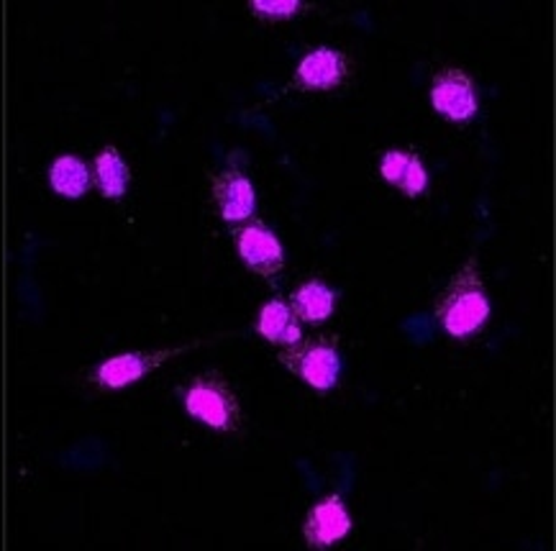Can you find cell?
I'll list each match as a JSON object with an SVG mask.
<instances>
[{
	"instance_id": "obj_11",
	"label": "cell",
	"mask_w": 556,
	"mask_h": 551,
	"mask_svg": "<svg viewBox=\"0 0 556 551\" xmlns=\"http://www.w3.org/2000/svg\"><path fill=\"white\" fill-rule=\"evenodd\" d=\"M337 290L324 280H308L292 292L290 311L305 324H324L337 311Z\"/></svg>"
},
{
	"instance_id": "obj_3",
	"label": "cell",
	"mask_w": 556,
	"mask_h": 551,
	"mask_svg": "<svg viewBox=\"0 0 556 551\" xmlns=\"http://www.w3.org/2000/svg\"><path fill=\"white\" fill-rule=\"evenodd\" d=\"M277 360H280L282 367H288L292 375L301 377L305 385H311L318 392H329L339 383L341 354L333 336L298 341L295 347L282 349Z\"/></svg>"
},
{
	"instance_id": "obj_5",
	"label": "cell",
	"mask_w": 556,
	"mask_h": 551,
	"mask_svg": "<svg viewBox=\"0 0 556 551\" xmlns=\"http://www.w3.org/2000/svg\"><path fill=\"white\" fill-rule=\"evenodd\" d=\"M349 75H352V62L341 49L316 47L298 62L295 75L277 96L288 92H331L344 88Z\"/></svg>"
},
{
	"instance_id": "obj_1",
	"label": "cell",
	"mask_w": 556,
	"mask_h": 551,
	"mask_svg": "<svg viewBox=\"0 0 556 551\" xmlns=\"http://www.w3.org/2000/svg\"><path fill=\"white\" fill-rule=\"evenodd\" d=\"M433 318L452 339L465 341L480 334L490 318V298L484 290L477 256H469L462 270H456L452 283L441 292L433 308Z\"/></svg>"
},
{
	"instance_id": "obj_4",
	"label": "cell",
	"mask_w": 556,
	"mask_h": 551,
	"mask_svg": "<svg viewBox=\"0 0 556 551\" xmlns=\"http://www.w3.org/2000/svg\"><path fill=\"white\" fill-rule=\"evenodd\" d=\"M203 341H190L180 343V347H167L156 349V352H126L116 354L96 364L90 372V383L98 385L101 390H124L128 385L144 380L147 375H152L154 370H160L162 364L175 360L190 349H198Z\"/></svg>"
},
{
	"instance_id": "obj_8",
	"label": "cell",
	"mask_w": 556,
	"mask_h": 551,
	"mask_svg": "<svg viewBox=\"0 0 556 551\" xmlns=\"http://www.w3.org/2000/svg\"><path fill=\"white\" fill-rule=\"evenodd\" d=\"M349 531H352V515L339 496L324 498L305 515L303 539L308 549H331L333 543L346 539Z\"/></svg>"
},
{
	"instance_id": "obj_10",
	"label": "cell",
	"mask_w": 556,
	"mask_h": 551,
	"mask_svg": "<svg viewBox=\"0 0 556 551\" xmlns=\"http://www.w3.org/2000/svg\"><path fill=\"white\" fill-rule=\"evenodd\" d=\"M380 175L390 185L401 188L408 198H418L429 188V172H426L424 162L413 152H403V149H390L382 154Z\"/></svg>"
},
{
	"instance_id": "obj_12",
	"label": "cell",
	"mask_w": 556,
	"mask_h": 551,
	"mask_svg": "<svg viewBox=\"0 0 556 551\" xmlns=\"http://www.w3.org/2000/svg\"><path fill=\"white\" fill-rule=\"evenodd\" d=\"M49 185L56 196L77 200L83 196H88L92 183V172L90 164L80 160L77 154H60L49 167Z\"/></svg>"
},
{
	"instance_id": "obj_2",
	"label": "cell",
	"mask_w": 556,
	"mask_h": 551,
	"mask_svg": "<svg viewBox=\"0 0 556 551\" xmlns=\"http://www.w3.org/2000/svg\"><path fill=\"white\" fill-rule=\"evenodd\" d=\"M185 411L190 418L201 421L213 431L237 434L244 424V411H241L239 396L233 392L231 383L216 370L201 372L188 383L182 396Z\"/></svg>"
},
{
	"instance_id": "obj_14",
	"label": "cell",
	"mask_w": 556,
	"mask_h": 551,
	"mask_svg": "<svg viewBox=\"0 0 556 551\" xmlns=\"http://www.w3.org/2000/svg\"><path fill=\"white\" fill-rule=\"evenodd\" d=\"M256 331H260V336H265L269 343H280L285 349L303 341L301 324H298L290 305L282 303V300H269V303L262 308L260 321H256Z\"/></svg>"
},
{
	"instance_id": "obj_13",
	"label": "cell",
	"mask_w": 556,
	"mask_h": 551,
	"mask_svg": "<svg viewBox=\"0 0 556 551\" xmlns=\"http://www.w3.org/2000/svg\"><path fill=\"white\" fill-rule=\"evenodd\" d=\"M92 183L103 192V198L121 200L131 185V170L116 147H105L92 160Z\"/></svg>"
},
{
	"instance_id": "obj_9",
	"label": "cell",
	"mask_w": 556,
	"mask_h": 551,
	"mask_svg": "<svg viewBox=\"0 0 556 551\" xmlns=\"http://www.w3.org/2000/svg\"><path fill=\"white\" fill-rule=\"evenodd\" d=\"M213 200H216L220 218L226 224H247L252 221L256 211V192L254 185L244 172L239 170H224L213 175Z\"/></svg>"
},
{
	"instance_id": "obj_6",
	"label": "cell",
	"mask_w": 556,
	"mask_h": 551,
	"mask_svg": "<svg viewBox=\"0 0 556 551\" xmlns=\"http://www.w3.org/2000/svg\"><path fill=\"white\" fill-rule=\"evenodd\" d=\"M431 105L441 118L452 124H467L480 113L475 80L459 67L439 70L431 83Z\"/></svg>"
},
{
	"instance_id": "obj_7",
	"label": "cell",
	"mask_w": 556,
	"mask_h": 551,
	"mask_svg": "<svg viewBox=\"0 0 556 551\" xmlns=\"http://www.w3.org/2000/svg\"><path fill=\"white\" fill-rule=\"evenodd\" d=\"M233 239H237L241 262L256 272V275L277 277L285 270V252L280 239L262 221H252V224L237 228Z\"/></svg>"
},
{
	"instance_id": "obj_15",
	"label": "cell",
	"mask_w": 556,
	"mask_h": 551,
	"mask_svg": "<svg viewBox=\"0 0 556 551\" xmlns=\"http://www.w3.org/2000/svg\"><path fill=\"white\" fill-rule=\"evenodd\" d=\"M249 9L262 21H290L303 16L308 5L301 3V0H252Z\"/></svg>"
}]
</instances>
